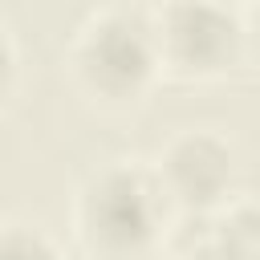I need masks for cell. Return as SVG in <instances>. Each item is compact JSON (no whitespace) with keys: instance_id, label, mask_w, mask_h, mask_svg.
Here are the masks:
<instances>
[{"instance_id":"cell-1","label":"cell","mask_w":260,"mask_h":260,"mask_svg":"<svg viewBox=\"0 0 260 260\" xmlns=\"http://www.w3.org/2000/svg\"><path fill=\"white\" fill-rule=\"evenodd\" d=\"M162 211H167V191L158 175H146L130 162L102 167L77 199L81 236L114 256L142 252L162 228Z\"/></svg>"},{"instance_id":"cell-2","label":"cell","mask_w":260,"mask_h":260,"mask_svg":"<svg viewBox=\"0 0 260 260\" xmlns=\"http://www.w3.org/2000/svg\"><path fill=\"white\" fill-rule=\"evenodd\" d=\"M158 65L154 28L126 8H106L89 16L73 41V69L81 81L106 98L138 93Z\"/></svg>"},{"instance_id":"cell-3","label":"cell","mask_w":260,"mask_h":260,"mask_svg":"<svg viewBox=\"0 0 260 260\" xmlns=\"http://www.w3.org/2000/svg\"><path fill=\"white\" fill-rule=\"evenodd\" d=\"M158 61H175L183 69H219L240 49V20L219 0H162L154 16Z\"/></svg>"},{"instance_id":"cell-4","label":"cell","mask_w":260,"mask_h":260,"mask_svg":"<svg viewBox=\"0 0 260 260\" xmlns=\"http://www.w3.org/2000/svg\"><path fill=\"white\" fill-rule=\"evenodd\" d=\"M154 175H158L167 199H175L183 207H215L219 199H228L236 158H232V146L219 134L183 130L162 146Z\"/></svg>"},{"instance_id":"cell-5","label":"cell","mask_w":260,"mask_h":260,"mask_svg":"<svg viewBox=\"0 0 260 260\" xmlns=\"http://www.w3.org/2000/svg\"><path fill=\"white\" fill-rule=\"evenodd\" d=\"M211 240L223 244L236 260H260V199L228 203V211L211 228Z\"/></svg>"},{"instance_id":"cell-6","label":"cell","mask_w":260,"mask_h":260,"mask_svg":"<svg viewBox=\"0 0 260 260\" xmlns=\"http://www.w3.org/2000/svg\"><path fill=\"white\" fill-rule=\"evenodd\" d=\"M0 260H61V252L45 232L28 223H8L0 232Z\"/></svg>"},{"instance_id":"cell-7","label":"cell","mask_w":260,"mask_h":260,"mask_svg":"<svg viewBox=\"0 0 260 260\" xmlns=\"http://www.w3.org/2000/svg\"><path fill=\"white\" fill-rule=\"evenodd\" d=\"M12 73H16V49H12V37H8V28L0 20V93L8 89Z\"/></svg>"},{"instance_id":"cell-8","label":"cell","mask_w":260,"mask_h":260,"mask_svg":"<svg viewBox=\"0 0 260 260\" xmlns=\"http://www.w3.org/2000/svg\"><path fill=\"white\" fill-rule=\"evenodd\" d=\"M191 260H236V256H232V252H228L223 244H215V240L207 236V240H203V244H199V248L191 252Z\"/></svg>"},{"instance_id":"cell-9","label":"cell","mask_w":260,"mask_h":260,"mask_svg":"<svg viewBox=\"0 0 260 260\" xmlns=\"http://www.w3.org/2000/svg\"><path fill=\"white\" fill-rule=\"evenodd\" d=\"M256 24H260V0H256Z\"/></svg>"}]
</instances>
